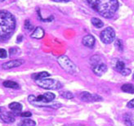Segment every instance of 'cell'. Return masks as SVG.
Wrapping results in <instances>:
<instances>
[{
    "mask_svg": "<svg viewBox=\"0 0 134 126\" xmlns=\"http://www.w3.org/2000/svg\"><path fill=\"white\" fill-rule=\"evenodd\" d=\"M91 8L105 18H111L119 8L118 0H86Z\"/></svg>",
    "mask_w": 134,
    "mask_h": 126,
    "instance_id": "obj_1",
    "label": "cell"
},
{
    "mask_svg": "<svg viewBox=\"0 0 134 126\" xmlns=\"http://www.w3.org/2000/svg\"><path fill=\"white\" fill-rule=\"evenodd\" d=\"M16 25V19L11 12L8 11H0V39L7 40L13 32Z\"/></svg>",
    "mask_w": 134,
    "mask_h": 126,
    "instance_id": "obj_2",
    "label": "cell"
},
{
    "mask_svg": "<svg viewBox=\"0 0 134 126\" xmlns=\"http://www.w3.org/2000/svg\"><path fill=\"white\" fill-rule=\"evenodd\" d=\"M56 95L52 92H45L44 94L39 95L35 97L34 95H30L28 97V101L30 104L39 107H50L53 109H58L62 107V104L60 103H54L52 105H47L48 103L52 102L55 99Z\"/></svg>",
    "mask_w": 134,
    "mask_h": 126,
    "instance_id": "obj_3",
    "label": "cell"
},
{
    "mask_svg": "<svg viewBox=\"0 0 134 126\" xmlns=\"http://www.w3.org/2000/svg\"><path fill=\"white\" fill-rule=\"evenodd\" d=\"M57 62L59 63L60 65H61V67L65 72L69 73V74L75 75V73L77 72V66H76V65L65 55L60 56L58 57V59H57Z\"/></svg>",
    "mask_w": 134,
    "mask_h": 126,
    "instance_id": "obj_4",
    "label": "cell"
},
{
    "mask_svg": "<svg viewBox=\"0 0 134 126\" xmlns=\"http://www.w3.org/2000/svg\"><path fill=\"white\" fill-rule=\"evenodd\" d=\"M39 87L48 90H58L62 88V84L59 80L53 79H43L35 81Z\"/></svg>",
    "mask_w": 134,
    "mask_h": 126,
    "instance_id": "obj_5",
    "label": "cell"
},
{
    "mask_svg": "<svg viewBox=\"0 0 134 126\" xmlns=\"http://www.w3.org/2000/svg\"><path fill=\"white\" fill-rule=\"evenodd\" d=\"M100 39L102 41L105 43H111L115 39V31L112 27L108 26V27L105 28L102 32H100Z\"/></svg>",
    "mask_w": 134,
    "mask_h": 126,
    "instance_id": "obj_6",
    "label": "cell"
},
{
    "mask_svg": "<svg viewBox=\"0 0 134 126\" xmlns=\"http://www.w3.org/2000/svg\"><path fill=\"white\" fill-rule=\"evenodd\" d=\"M80 100L85 102H94L102 101V97L97 94H92L88 92H82L79 94Z\"/></svg>",
    "mask_w": 134,
    "mask_h": 126,
    "instance_id": "obj_7",
    "label": "cell"
},
{
    "mask_svg": "<svg viewBox=\"0 0 134 126\" xmlns=\"http://www.w3.org/2000/svg\"><path fill=\"white\" fill-rule=\"evenodd\" d=\"M111 66L112 68L115 70V71L119 72V73H121L125 68V63L122 61L120 60L119 58H114L111 60Z\"/></svg>",
    "mask_w": 134,
    "mask_h": 126,
    "instance_id": "obj_8",
    "label": "cell"
},
{
    "mask_svg": "<svg viewBox=\"0 0 134 126\" xmlns=\"http://www.w3.org/2000/svg\"><path fill=\"white\" fill-rule=\"evenodd\" d=\"M13 115L14 114L12 113V112H8V111L0 112V120L4 123H8V124L13 123L15 121V117Z\"/></svg>",
    "mask_w": 134,
    "mask_h": 126,
    "instance_id": "obj_9",
    "label": "cell"
},
{
    "mask_svg": "<svg viewBox=\"0 0 134 126\" xmlns=\"http://www.w3.org/2000/svg\"><path fill=\"white\" fill-rule=\"evenodd\" d=\"M23 60H12L9 62H7L5 63H3L2 65V68L3 70H10L12 68H16V67H19L23 64Z\"/></svg>",
    "mask_w": 134,
    "mask_h": 126,
    "instance_id": "obj_10",
    "label": "cell"
},
{
    "mask_svg": "<svg viewBox=\"0 0 134 126\" xmlns=\"http://www.w3.org/2000/svg\"><path fill=\"white\" fill-rule=\"evenodd\" d=\"M107 69H108L107 68V65L102 62L92 66V71L97 76H102L103 74H105V73L107 71Z\"/></svg>",
    "mask_w": 134,
    "mask_h": 126,
    "instance_id": "obj_11",
    "label": "cell"
},
{
    "mask_svg": "<svg viewBox=\"0 0 134 126\" xmlns=\"http://www.w3.org/2000/svg\"><path fill=\"white\" fill-rule=\"evenodd\" d=\"M82 43L85 46V47H88L90 48H92L94 47L95 43H96V39L92 35H85L83 39H82Z\"/></svg>",
    "mask_w": 134,
    "mask_h": 126,
    "instance_id": "obj_12",
    "label": "cell"
},
{
    "mask_svg": "<svg viewBox=\"0 0 134 126\" xmlns=\"http://www.w3.org/2000/svg\"><path fill=\"white\" fill-rule=\"evenodd\" d=\"M8 107L9 109L13 112V114H16L18 115V113H21V111H22V105L19 102H13L12 103H10L8 105Z\"/></svg>",
    "mask_w": 134,
    "mask_h": 126,
    "instance_id": "obj_13",
    "label": "cell"
},
{
    "mask_svg": "<svg viewBox=\"0 0 134 126\" xmlns=\"http://www.w3.org/2000/svg\"><path fill=\"white\" fill-rule=\"evenodd\" d=\"M45 35V31L44 30L38 26V27H36L35 29V30L33 31L32 35H31V38L33 39H42L44 37Z\"/></svg>",
    "mask_w": 134,
    "mask_h": 126,
    "instance_id": "obj_14",
    "label": "cell"
},
{
    "mask_svg": "<svg viewBox=\"0 0 134 126\" xmlns=\"http://www.w3.org/2000/svg\"><path fill=\"white\" fill-rule=\"evenodd\" d=\"M50 76V74L48 72L46 71H43V72H39V73H35V74H33L31 75V78L35 80H39V79H46Z\"/></svg>",
    "mask_w": 134,
    "mask_h": 126,
    "instance_id": "obj_15",
    "label": "cell"
},
{
    "mask_svg": "<svg viewBox=\"0 0 134 126\" xmlns=\"http://www.w3.org/2000/svg\"><path fill=\"white\" fill-rule=\"evenodd\" d=\"M3 85L5 88H8V89H20V85L15 82V81H12V80H6L3 83Z\"/></svg>",
    "mask_w": 134,
    "mask_h": 126,
    "instance_id": "obj_16",
    "label": "cell"
},
{
    "mask_svg": "<svg viewBox=\"0 0 134 126\" xmlns=\"http://www.w3.org/2000/svg\"><path fill=\"white\" fill-rule=\"evenodd\" d=\"M121 90L124 92H128V94H134V85L132 84H124L122 85Z\"/></svg>",
    "mask_w": 134,
    "mask_h": 126,
    "instance_id": "obj_17",
    "label": "cell"
},
{
    "mask_svg": "<svg viewBox=\"0 0 134 126\" xmlns=\"http://www.w3.org/2000/svg\"><path fill=\"white\" fill-rule=\"evenodd\" d=\"M91 22L93 26H95L96 28L100 29V28H102L104 26V23L102 21V20H100L97 17H92L91 19Z\"/></svg>",
    "mask_w": 134,
    "mask_h": 126,
    "instance_id": "obj_18",
    "label": "cell"
},
{
    "mask_svg": "<svg viewBox=\"0 0 134 126\" xmlns=\"http://www.w3.org/2000/svg\"><path fill=\"white\" fill-rule=\"evenodd\" d=\"M36 123L30 119H25V120H22L18 123V126H35Z\"/></svg>",
    "mask_w": 134,
    "mask_h": 126,
    "instance_id": "obj_19",
    "label": "cell"
},
{
    "mask_svg": "<svg viewBox=\"0 0 134 126\" xmlns=\"http://www.w3.org/2000/svg\"><path fill=\"white\" fill-rule=\"evenodd\" d=\"M124 124L127 126H134V120L132 117V116L126 114L124 116Z\"/></svg>",
    "mask_w": 134,
    "mask_h": 126,
    "instance_id": "obj_20",
    "label": "cell"
},
{
    "mask_svg": "<svg viewBox=\"0 0 134 126\" xmlns=\"http://www.w3.org/2000/svg\"><path fill=\"white\" fill-rule=\"evenodd\" d=\"M100 57L99 56H93L91 59H90V63L92 65V66H94L95 65H97L99 63H100Z\"/></svg>",
    "mask_w": 134,
    "mask_h": 126,
    "instance_id": "obj_21",
    "label": "cell"
},
{
    "mask_svg": "<svg viewBox=\"0 0 134 126\" xmlns=\"http://www.w3.org/2000/svg\"><path fill=\"white\" fill-rule=\"evenodd\" d=\"M115 47L120 52H122L124 50V43L122 42V40L120 39H116L115 42Z\"/></svg>",
    "mask_w": 134,
    "mask_h": 126,
    "instance_id": "obj_22",
    "label": "cell"
},
{
    "mask_svg": "<svg viewBox=\"0 0 134 126\" xmlns=\"http://www.w3.org/2000/svg\"><path fill=\"white\" fill-rule=\"evenodd\" d=\"M61 97H62L63 98H65V99H72V98H74V94L71 92L65 91V92H61Z\"/></svg>",
    "mask_w": 134,
    "mask_h": 126,
    "instance_id": "obj_23",
    "label": "cell"
},
{
    "mask_svg": "<svg viewBox=\"0 0 134 126\" xmlns=\"http://www.w3.org/2000/svg\"><path fill=\"white\" fill-rule=\"evenodd\" d=\"M25 29L27 30L28 31H30V30H32L34 29V26L31 24L30 20H25Z\"/></svg>",
    "mask_w": 134,
    "mask_h": 126,
    "instance_id": "obj_24",
    "label": "cell"
},
{
    "mask_svg": "<svg viewBox=\"0 0 134 126\" xmlns=\"http://www.w3.org/2000/svg\"><path fill=\"white\" fill-rule=\"evenodd\" d=\"M8 57V52L3 48H0V58L5 59Z\"/></svg>",
    "mask_w": 134,
    "mask_h": 126,
    "instance_id": "obj_25",
    "label": "cell"
},
{
    "mask_svg": "<svg viewBox=\"0 0 134 126\" xmlns=\"http://www.w3.org/2000/svg\"><path fill=\"white\" fill-rule=\"evenodd\" d=\"M131 72H132L131 69H129V68H125L121 73H120V74H121L122 75H124V76H128V75H129L131 74Z\"/></svg>",
    "mask_w": 134,
    "mask_h": 126,
    "instance_id": "obj_26",
    "label": "cell"
},
{
    "mask_svg": "<svg viewBox=\"0 0 134 126\" xmlns=\"http://www.w3.org/2000/svg\"><path fill=\"white\" fill-rule=\"evenodd\" d=\"M18 52H19V50H18V48H11L10 50H9V52H10V55H11V56L16 55Z\"/></svg>",
    "mask_w": 134,
    "mask_h": 126,
    "instance_id": "obj_27",
    "label": "cell"
},
{
    "mask_svg": "<svg viewBox=\"0 0 134 126\" xmlns=\"http://www.w3.org/2000/svg\"><path fill=\"white\" fill-rule=\"evenodd\" d=\"M21 117H30L32 116V113L30 111H25V112H22V113H21Z\"/></svg>",
    "mask_w": 134,
    "mask_h": 126,
    "instance_id": "obj_28",
    "label": "cell"
},
{
    "mask_svg": "<svg viewBox=\"0 0 134 126\" xmlns=\"http://www.w3.org/2000/svg\"><path fill=\"white\" fill-rule=\"evenodd\" d=\"M127 107L129 108H134V98L130 100L128 103H127Z\"/></svg>",
    "mask_w": 134,
    "mask_h": 126,
    "instance_id": "obj_29",
    "label": "cell"
},
{
    "mask_svg": "<svg viewBox=\"0 0 134 126\" xmlns=\"http://www.w3.org/2000/svg\"><path fill=\"white\" fill-rule=\"evenodd\" d=\"M53 2H57V3H67L70 1V0H52Z\"/></svg>",
    "mask_w": 134,
    "mask_h": 126,
    "instance_id": "obj_30",
    "label": "cell"
},
{
    "mask_svg": "<svg viewBox=\"0 0 134 126\" xmlns=\"http://www.w3.org/2000/svg\"><path fill=\"white\" fill-rule=\"evenodd\" d=\"M21 39H22V36H21V35H20V38H19V37L17 38V43H20V42H21Z\"/></svg>",
    "mask_w": 134,
    "mask_h": 126,
    "instance_id": "obj_31",
    "label": "cell"
},
{
    "mask_svg": "<svg viewBox=\"0 0 134 126\" xmlns=\"http://www.w3.org/2000/svg\"><path fill=\"white\" fill-rule=\"evenodd\" d=\"M133 79H134V74H133Z\"/></svg>",
    "mask_w": 134,
    "mask_h": 126,
    "instance_id": "obj_32",
    "label": "cell"
}]
</instances>
